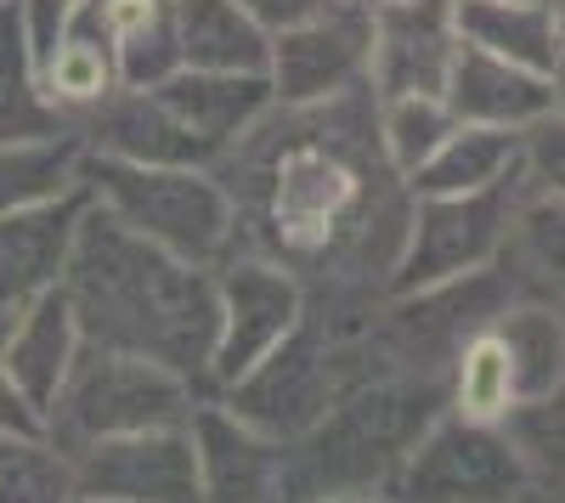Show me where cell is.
<instances>
[{
  "instance_id": "7402d4cb",
  "label": "cell",
  "mask_w": 565,
  "mask_h": 503,
  "mask_svg": "<svg viewBox=\"0 0 565 503\" xmlns=\"http://www.w3.org/2000/svg\"><path fill=\"white\" fill-rule=\"evenodd\" d=\"M487 329L509 351V368H514V385H521V402L559 396V379H565V323H559V306H548V300L503 306V311H492Z\"/></svg>"
},
{
  "instance_id": "30bf717a",
  "label": "cell",
  "mask_w": 565,
  "mask_h": 503,
  "mask_svg": "<svg viewBox=\"0 0 565 503\" xmlns=\"http://www.w3.org/2000/svg\"><path fill=\"white\" fill-rule=\"evenodd\" d=\"M79 497L114 503H204L199 497V459L193 436L181 425H153L130 436H103L74 452Z\"/></svg>"
},
{
  "instance_id": "ffe728a7",
  "label": "cell",
  "mask_w": 565,
  "mask_h": 503,
  "mask_svg": "<svg viewBox=\"0 0 565 503\" xmlns=\"http://www.w3.org/2000/svg\"><path fill=\"white\" fill-rule=\"evenodd\" d=\"M503 181H526L521 175V130L458 125L447 142L407 175V188H413V199H463V193L503 188Z\"/></svg>"
},
{
  "instance_id": "836d02e7",
  "label": "cell",
  "mask_w": 565,
  "mask_h": 503,
  "mask_svg": "<svg viewBox=\"0 0 565 503\" xmlns=\"http://www.w3.org/2000/svg\"><path fill=\"white\" fill-rule=\"evenodd\" d=\"M351 7H373V0H351Z\"/></svg>"
},
{
  "instance_id": "5b68a950",
  "label": "cell",
  "mask_w": 565,
  "mask_h": 503,
  "mask_svg": "<svg viewBox=\"0 0 565 503\" xmlns=\"http://www.w3.org/2000/svg\"><path fill=\"white\" fill-rule=\"evenodd\" d=\"M514 188L521 181H503L487 193H463V199H413L407 215V244L396 255L391 289L407 295H430L463 278H481V271L503 255L509 226H514Z\"/></svg>"
},
{
  "instance_id": "7a4b0ae2",
  "label": "cell",
  "mask_w": 565,
  "mask_h": 503,
  "mask_svg": "<svg viewBox=\"0 0 565 503\" xmlns=\"http://www.w3.org/2000/svg\"><path fill=\"white\" fill-rule=\"evenodd\" d=\"M79 181L119 226L193 266H221L238 244V204L199 164H125L85 153Z\"/></svg>"
},
{
  "instance_id": "603a6c76",
  "label": "cell",
  "mask_w": 565,
  "mask_h": 503,
  "mask_svg": "<svg viewBox=\"0 0 565 503\" xmlns=\"http://www.w3.org/2000/svg\"><path fill=\"white\" fill-rule=\"evenodd\" d=\"M63 114L40 97L34 52L23 40L18 7H0V148L40 142V136H63Z\"/></svg>"
},
{
  "instance_id": "277c9868",
  "label": "cell",
  "mask_w": 565,
  "mask_h": 503,
  "mask_svg": "<svg viewBox=\"0 0 565 503\" xmlns=\"http://www.w3.org/2000/svg\"><path fill=\"white\" fill-rule=\"evenodd\" d=\"M380 497L391 503H532L548 492L532 481L526 459L514 452L503 425L441 414L407 441Z\"/></svg>"
},
{
  "instance_id": "d6a6232c",
  "label": "cell",
  "mask_w": 565,
  "mask_h": 503,
  "mask_svg": "<svg viewBox=\"0 0 565 503\" xmlns=\"http://www.w3.org/2000/svg\"><path fill=\"white\" fill-rule=\"evenodd\" d=\"M79 503H114V497H79Z\"/></svg>"
},
{
  "instance_id": "ba28073f",
  "label": "cell",
  "mask_w": 565,
  "mask_h": 503,
  "mask_svg": "<svg viewBox=\"0 0 565 503\" xmlns=\"http://www.w3.org/2000/svg\"><path fill=\"white\" fill-rule=\"evenodd\" d=\"M367 199V181L345 148L289 142L266 175V215L277 221V244L289 255L322 249Z\"/></svg>"
},
{
  "instance_id": "cb8c5ba5",
  "label": "cell",
  "mask_w": 565,
  "mask_h": 503,
  "mask_svg": "<svg viewBox=\"0 0 565 503\" xmlns=\"http://www.w3.org/2000/svg\"><path fill=\"white\" fill-rule=\"evenodd\" d=\"M521 402L514 385L509 351L498 345V334L481 323L476 334H463V345L452 351V390H447V414L476 419V425H503V414Z\"/></svg>"
},
{
  "instance_id": "ac0fdd59",
  "label": "cell",
  "mask_w": 565,
  "mask_h": 503,
  "mask_svg": "<svg viewBox=\"0 0 565 503\" xmlns=\"http://www.w3.org/2000/svg\"><path fill=\"white\" fill-rule=\"evenodd\" d=\"M40 79V97L52 103L63 119L85 114V108H103L114 90H119V68H114V40L97 18V0H79L68 29L57 34V45L40 57L34 68Z\"/></svg>"
},
{
  "instance_id": "d4e9b609",
  "label": "cell",
  "mask_w": 565,
  "mask_h": 503,
  "mask_svg": "<svg viewBox=\"0 0 565 503\" xmlns=\"http://www.w3.org/2000/svg\"><path fill=\"white\" fill-rule=\"evenodd\" d=\"M79 159H85V142L74 130L0 148V215H18L29 204H45V199L68 193L79 181Z\"/></svg>"
},
{
  "instance_id": "4316f807",
  "label": "cell",
  "mask_w": 565,
  "mask_h": 503,
  "mask_svg": "<svg viewBox=\"0 0 565 503\" xmlns=\"http://www.w3.org/2000/svg\"><path fill=\"white\" fill-rule=\"evenodd\" d=\"M452 130H458V119L447 114L441 97H430V90L380 97V159H385L402 181H407L424 159H430Z\"/></svg>"
},
{
  "instance_id": "5bb4252c",
  "label": "cell",
  "mask_w": 565,
  "mask_h": 503,
  "mask_svg": "<svg viewBox=\"0 0 565 503\" xmlns=\"http://www.w3.org/2000/svg\"><path fill=\"white\" fill-rule=\"evenodd\" d=\"M441 103L458 125H492V130H526L537 119L559 114V79L532 74L521 63H503L492 52L458 40V52L447 63Z\"/></svg>"
},
{
  "instance_id": "f1b7e54d",
  "label": "cell",
  "mask_w": 565,
  "mask_h": 503,
  "mask_svg": "<svg viewBox=\"0 0 565 503\" xmlns=\"http://www.w3.org/2000/svg\"><path fill=\"white\" fill-rule=\"evenodd\" d=\"M18 7V23H23V40H29V52H34V68H40V57L57 45V34L68 29V18H74V7L79 0H12Z\"/></svg>"
},
{
  "instance_id": "9a60e30c",
  "label": "cell",
  "mask_w": 565,
  "mask_h": 503,
  "mask_svg": "<svg viewBox=\"0 0 565 503\" xmlns=\"http://www.w3.org/2000/svg\"><path fill=\"white\" fill-rule=\"evenodd\" d=\"M148 90L170 108V119L204 148L210 164L226 159L271 114L266 74H199V68H175L170 79H159Z\"/></svg>"
},
{
  "instance_id": "4fadbf2b",
  "label": "cell",
  "mask_w": 565,
  "mask_h": 503,
  "mask_svg": "<svg viewBox=\"0 0 565 503\" xmlns=\"http://www.w3.org/2000/svg\"><path fill=\"white\" fill-rule=\"evenodd\" d=\"M85 204H90L85 181H74L57 199L29 204L18 215H0V329H7L29 300H40L45 289L63 283L74 226H79Z\"/></svg>"
},
{
  "instance_id": "4dcf8cb0",
  "label": "cell",
  "mask_w": 565,
  "mask_h": 503,
  "mask_svg": "<svg viewBox=\"0 0 565 503\" xmlns=\"http://www.w3.org/2000/svg\"><path fill=\"white\" fill-rule=\"evenodd\" d=\"M34 430H45V419L29 407V396L7 374V362H0V436H34Z\"/></svg>"
},
{
  "instance_id": "83f0119b",
  "label": "cell",
  "mask_w": 565,
  "mask_h": 503,
  "mask_svg": "<svg viewBox=\"0 0 565 503\" xmlns=\"http://www.w3.org/2000/svg\"><path fill=\"white\" fill-rule=\"evenodd\" d=\"M503 436H509L514 452L526 459L532 481L559 497V396L514 402L509 414H503Z\"/></svg>"
},
{
  "instance_id": "44dd1931",
  "label": "cell",
  "mask_w": 565,
  "mask_h": 503,
  "mask_svg": "<svg viewBox=\"0 0 565 503\" xmlns=\"http://www.w3.org/2000/svg\"><path fill=\"white\" fill-rule=\"evenodd\" d=\"M97 18L114 40V68L125 90H148L181 68L170 0H97Z\"/></svg>"
},
{
  "instance_id": "e575fe53",
  "label": "cell",
  "mask_w": 565,
  "mask_h": 503,
  "mask_svg": "<svg viewBox=\"0 0 565 503\" xmlns=\"http://www.w3.org/2000/svg\"><path fill=\"white\" fill-rule=\"evenodd\" d=\"M0 7H12V0H0Z\"/></svg>"
},
{
  "instance_id": "8992f818",
  "label": "cell",
  "mask_w": 565,
  "mask_h": 503,
  "mask_svg": "<svg viewBox=\"0 0 565 503\" xmlns=\"http://www.w3.org/2000/svg\"><path fill=\"white\" fill-rule=\"evenodd\" d=\"M300 323H306V289L289 266L226 255L215 271V345H210L204 379H215L226 390Z\"/></svg>"
},
{
  "instance_id": "52a82bcc",
  "label": "cell",
  "mask_w": 565,
  "mask_h": 503,
  "mask_svg": "<svg viewBox=\"0 0 565 503\" xmlns=\"http://www.w3.org/2000/svg\"><path fill=\"white\" fill-rule=\"evenodd\" d=\"M367 45H373L367 7L328 0L317 18L271 34V57H266L271 103H282V108H322V103L345 97L351 85L367 79Z\"/></svg>"
},
{
  "instance_id": "6da1fadb",
  "label": "cell",
  "mask_w": 565,
  "mask_h": 503,
  "mask_svg": "<svg viewBox=\"0 0 565 503\" xmlns=\"http://www.w3.org/2000/svg\"><path fill=\"white\" fill-rule=\"evenodd\" d=\"M63 295L79 317L85 345L164 362L193 385L204 379L215 345V271L136 238L97 199L74 226Z\"/></svg>"
},
{
  "instance_id": "8fae6325",
  "label": "cell",
  "mask_w": 565,
  "mask_h": 503,
  "mask_svg": "<svg viewBox=\"0 0 565 503\" xmlns=\"http://www.w3.org/2000/svg\"><path fill=\"white\" fill-rule=\"evenodd\" d=\"M204 503H282L289 492V447L249 430L226 402H193L186 414Z\"/></svg>"
},
{
  "instance_id": "3957f363",
  "label": "cell",
  "mask_w": 565,
  "mask_h": 503,
  "mask_svg": "<svg viewBox=\"0 0 565 503\" xmlns=\"http://www.w3.org/2000/svg\"><path fill=\"white\" fill-rule=\"evenodd\" d=\"M199 402V385L170 374L164 362L108 351V345H79L74 368L45 407V436H52L68 459L79 447L103 436H130L153 425H181Z\"/></svg>"
},
{
  "instance_id": "e0dca14e",
  "label": "cell",
  "mask_w": 565,
  "mask_h": 503,
  "mask_svg": "<svg viewBox=\"0 0 565 503\" xmlns=\"http://www.w3.org/2000/svg\"><path fill=\"white\" fill-rule=\"evenodd\" d=\"M452 34L476 52L559 79V0H452Z\"/></svg>"
},
{
  "instance_id": "1f68e13d",
  "label": "cell",
  "mask_w": 565,
  "mask_h": 503,
  "mask_svg": "<svg viewBox=\"0 0 565 503\" xmlns=\"http://www.w3.org/2000/svg\"><path fill=\"white\" fill-rule=\"evenodd\" d=\"M306 503H391V497H380V492H317Z\"/></svg>"
},
{
  "instance_id": "d6986e66",
  "label": "cell",
  "mask_w": 565,
  "mask_h": 503,
  "mask_svg": "<svg viewBox=\"0 0 565 503\" xmlns=\"http://www.w3.org/2000/svg\"><path fill=\"white\" fill-rule=\"evenodd\" d=\"M181 68L199 74H266L271 34L238 0H170Z\"/></svg>"
},
{
  "instance_id": "484cf974",
  "label": "cell",
  "mask_w": 565,
  "mask_h": 503,
  "mask_svg": "<svg viewBox=\"0 0 565 503\" xmlns=\"http://www.w3.org/2000/svg\"><path fill=\"white\" fill-rule=\"evenodd\" d=\"M0 503H79L74 459L45 430L0 436Z\"/></svg>"
},
{
  "instance_id": "7c38bea8",
  "label": "cell",
  "mask_w": 565,
  "mask_h": 503,
  "mask_svg": "<svg viewBox=\"0 0 565 503\" xmlns=\"http://www.w3.org/2000/svg\"><path fill=\"white\" fill-rule=\"evenodd\" d=\"M367 18H373L367 79L380 85V97H402V90L441 97L447 63L458 52L452 0H373Z\"/></svg>"
},
{
  "instance_id": "9c48e42d",
  "label": "cell",
  "mask_w": 565,
  "mask_h": 503,
  "mask_svg": "<svg viewBox=\"0 0 565 503\" xmlns=\"http://www.w3.org/2000/svg\"><path fill=\"white\" fill-rule=\"evenodd\" d=\"M334 402V356L322 351V340L306 323L277 351H266L244 379L226 385V407L277 447H295Z\"/></svg>"
},
{
  "instance_id": "2e32d148",
  "label": "cell",
  "mask_w": 565,
  "mask_h": 503,
  "mask_svg": "<svg viewBox=\"0 0 565 503\" xmlns=\"http://www.w3.org/2000/svg\"><path fill=\"white\" fill-rule=\"evenodd\" d=\"M85 334H79V317L57 289H45L40 300H29L7 329H0V362H7V374L18 379V390L29 396V407L45 419V407L57 402L74 356H79Z\"/></svg>"
},
{
  "instance_id": "f546056e",
  "label": "cell",
  "mask_w": 565,
  "mask_h": 503,
  "mask_svg": "<svg viewBox=\"0 0 565 503\" xmlns=\"http://www.w3.org/2000/svg\"><path fill=\"white\" fill-rule=\"evenodd\" d=\"M238 7L266 29V34H282V29H295V23H306V18H317L328 0H238Z\"/></svg>"
}]
</instances>
